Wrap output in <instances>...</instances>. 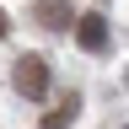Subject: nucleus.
<instances>
[{"mask_svg": "<svg viewBox=\"0 0 129 129\" xmlns=\"http://www.w3.org/2000/svg\"><path fill=\"white\" fill-rule=\"evenodd\" d=\"M16 91L32 97V102L48 97V59L43 54H22V59H16Z\"/></svg>", "mask_w": 129, "mask_h": 129, "instance_id": "1", "label": "nucleus"}, {"mask_svg": "<svg viewBox=\"0 0 129 129\" xmlns=\"http://www.w3.org/2000/svg\"><path fill=\"white\" fill-rule=\"evenodd\" d=\"M75 43L86 48V54H102V48H108V22H102L97 11H86V16L75 22Z\"/></svg>", "mask_w": 129, "mask_h": 129, "instance_id": "2", "label": "nucleus"}, {"mask_svg": "<svg viewBox=\"0 0 129 129\" xmlns=\"http://www.w3.org/2000/svg\"><path fill=\"white\" fill-rule=\"evenodd\" d=\"M38 16H43V27H64L70 22V0H43Z\"/></svg>", "mask_w": 129, "mask_h": 129, "instance_id": "3", "label": "nucleus"}, {"mask_svg": "<svg viewBox=\"0 0 129 129\" xmlns=\"http://www.w3.org/2000/svg\"><path fill=\"white\" fill-rule=\"evenodd\" d=\"M75 113H81V108H75V97H70V102H59L54 113H43V129H70Z\"/></svg>", "mask_w": 129, "mask_h": 129, "instance_id": "4", "label": "nucleus"}, {"mask_svg": "<svg viewBox=\"0 0 129 129\" xmlns=\"http://www.w3.org/2000/svg\"><path fill=\"white\" fill-rule=\"evenodd\" d=\"M6 32H11V22H6V11H0V38H6Z\"/></svg>", "mask_w": 129, "mask_h": 129, "instance_id": "5", "label": "nucleus"}]
</instances>
